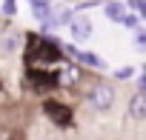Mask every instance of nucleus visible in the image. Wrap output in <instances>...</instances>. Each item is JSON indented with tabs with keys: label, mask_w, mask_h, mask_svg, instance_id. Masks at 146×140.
<instances>
[{
	"label": "nucleus",
	"mask_w": 146,
	"mask_h": 140,
	"mask_svg": "<svg viewBox=\"0 0 146 140\" xmlns=\"http://www.w3.org/2000/svg\"><path fill=\"white\" fill-rule=\"evenodd\" d=\"M135 46H137V49H143V46H146V32H140V29L135 32Z\"/></svg>",
	"instance_id": "17"
},
{
	"label": "nucleus",
	"mask_w": 146,
	"mask_h": 140,
	"mask_svg": "<svg viewBox=\"0 0 146 140\" xmlns=\"http://www.w3.org/2000/svg\"><path fill=\"white\" fill-rule=\"evenodd\" d=\"M143 86H146V75H140V77H137V92H143Z\"/></svg>",
	"instance_id": "18"
},
{
	"label": "nucleus",
	"mask_w": 146,
	"mask_h": 140,
	"mask_svg": "<svg viewBox=\"0 0 146 140\" xmlns=\"http://www.w3.org/2000/svg\"><path fill=\"white\" fill-rule=\"evenodd\" d=\"M72 17H75V12L66 9V6H60V9H54V12H52V20H54L57 26H69V20H72Z\"/></svg>",
	"instance_id": "11"
},
{
	"label": "nucleus",
	"mask_w": 146,
	"mask_h": 140,
	"mask_svg": "<svg viewBox=\"0 0 146 140\" xmlns=\"http://www.w3.org/2000/svg\"><path fill=\"white\" fill-rule=\"evenodd\" d=\"M132 75H135V72H132L129 66H123V69H115V77H117V80H129Z\"/></svg>",
	"instance_id": "16"
},
{
	"label": "nucleus",
	"mask_w": 146,
	"mask_h": 140,
	"mask_svg": "<svg viewBox=\"0 0 146 140\" xmlns=\"http://www.w3.org/2000/svg\"><path fill=\"white\" fill-rule=\"evenodd\" d=\"M69 29H72V37H75V40H89V37H92V23H89V17H83V15L72 17V20H69Z\"/></svg>",
	"instance_id": "6"
},
{
	"label": "nucleus",
	"mask_w": 146,
	"mask_h": 140,
	"mask_svg": "<svg viewBox=\"0 0 146 140\" xmlns=\"http://www.w3.org/2000/svg\"><path fill=\"white\" fill-rule=\"evenodd\" d=\"M80 80V69L78 66H66L63 72H57V86H75Z\"/></svg>",
	"instance_id": "8"
},
{
	"label": "nucleus",
	"mask_w": 146,
	"mask_h": 140,
	"mask_svg": "<svg viewBox=\"0 0 146 140\" xmlns=\"http://www.w3.org/2000/svg\"><path fill=\"white\" fill-rule=\"evenodd\" d=\"M126 6H132L140 17H146V3H143V0H126Z\"/></svg>",
	"instance_id": "15"
},
{
	"label": "nucleus",
	"mask_w": 146,
	"mask_h": 140,
	"mask_svg": "<svg viewBox=\"0 0 146 140\" xmlns=\"http://www.w3.org/2000/svg\"><path fill=\"white\" fill-rule=\"evenodd\" d=\"M89 103L98 109V112H109L112 103H115V89L109 83H95L92 92H89Z\"/></svg>",
	"instance_id": "4"
},
{
	"label": "nucleus",
	"mask_w": 146,
	"mask_h": 140,
	"mask_svg": "<svg viewBox=\"0 0 146 140\" xmlns=\"http://www.w3.org/2000/svg\"><path fill=\"white\" fill-rule=\"evenodd\" d=\"M26 80H29V86L35 92H49V89L57 86V72H43V69H37V66H29Z\"/></svg>",
	"instance_id": "3"
},
{
	"label": "nucleus",
	"mask_w": 146,
	"mask_h": 140,
	"mask_svg": "<svg viewBox=\"0 0 146 140\" xmlns=\"http://www.w3.org/2000/svg\"><path fill=\"white\" fill-rule=\"evenodd\" d=\"M63 52L75 54V60H80V63H86V66H92V69H106V60H103L100 54H92V52H80L78 46H66Z\"/></svg>",
	"instance_id": "5"
},
{
	"label": "nucleus",
	"mask_w": 146,
	"mask_h": 140,
	"mask_svg": "<svg viewBox=\"0 0 146 140\" xmlns=\"http://www.w3.org/2000/svg\"><path fill=\"white\" fill-rule=\"evenodd\" d=\"M103 12H106V17H109L112 23H120L123 15H126V6H123V3H103Z\"/></svg>",
	"instance_id": "9"
},
{
	"label": "nucleus",
	"mask_w": 146,
	"mask_h": 140,
	"mask_svg": "<svg viewBox=\"0 0 146 140\" xmlns=\"http://www.w3.org/2000/svg\"><path fill=\"white\" fill-rule=\"evenodd\" d=\"M43 112H46V117H49L54 126H60V129L72 126V106H66V103H60V100H46V103H43Z\"/></svg>",
	"instance_id": "2"
},
{
	"label": "nucleus",
	"mask_w": 146,
	"mask_h": 140,
	"mask_svg": "<svg viewBox=\"0 0 146 140\" xmlns=\"http://www.w3.org/2000/svg\"><path fill=\"white\" fill-rule=\"evenodd\" d=\"M123 26H129V29H137L140 26V15H123V20H120Z\"/></svg>",
	"instance_id": "14"
},
{
	"label": "nucleus",
	"mask_w": 146,
	"mask_h": 140,
	"mask_svg": "<svg viewBox=\"0 0 146 140\" xmlns=\"http://www.w3.org/2000/svg\"><path fill=\"white\" fill-rule=\"evenodd\" d=\"M29 9H32V15H35L37 20H46V17L52 15V6L46 3V0H29Z\"/></svg>",
	"instance_id": "10"
},
{
	"label": "nucleus",
	"mask_w": 146,
	"mask_h": 140,
	"mask_svg": "<svg viewBox=\"0 0 146 140\" xmlns=\"http://www.w3.org/2000/svg\"><path fill=\"white\" fill-rule=\"evenodd\" d=\"M63 3H72V0H63Z\"/></svg>",
	"instance_id": "20"
},
{
	"label": "nucleus",
	"mask_w": 146,
	"mask_h": 140,
	"mask_svg": "<svg viewBox=\"0 0 146 140\" xmlns=\"http://www.w3.org/2000/svg\"><path fill=\"white\" fill-rule=\"evenodd\" d=\"M3 15L6 17H15L17 15V0H3Z\"/></svg>",
	"instance_id": "13"
},
{
	"label": "nucleus",
	"mask_w": 146,
	"mask_h": 140,
	"mask_svg": "<svg viewBox=\"0 0 146 140\" xmlns=\"http://www.w3.org/2000/svg\"><path fill=\"white\" fill-rule=\"evenodd\" d=\"M0 92H3V80H0Z\"/></svg>",
	"instance_id": "19"
},
{
	"label": "nucleus",
	"mask_w": 146,
	"mask_h": 140,
	"mask_svg": "<svg viewBox=\"0 0 146 140\" xmlns=\"http://www.w3.org/2000/svg\"><path fill=\"white\" fill-rule=\"evenodd\" d=\"M63 46L52 37L43 34H29V46H26V63L29 66H52L57 60H63Z\"/></svg>",
	"instance_id": "1"
},
{
	"label": "nucleus",
	"mask_w": 146,
	"mask_h": 140,
	"mask_svg": "<svg viewBox=\"0 0 146 140\" xmlns=\"http://www.w3.org/2000/svg\"><path fill=\"white\" fill-rule=\"evenodd\" d=\"M0 49H3V52H15L17 49V37L15 34H6L3 40H0Z\"/></svg>",
	"instance_id": "12"
},
{
	"label": "nucleus",
	"mask_w": 146,
	"mask_h": 140,
	"mask_svg": "<svg viewBox=\"0 0 146 140\" xmlns=\"http://www.w3.org/2000/svg\"><path fill=\"white\" fill-rule=\"evenodd\" d=\"M129 114L140 123V120H146V94L143 92H135V97H132V103H129Z\"/></svg>",
	"instance_id": "7"
}]
</instances>
